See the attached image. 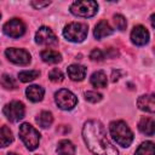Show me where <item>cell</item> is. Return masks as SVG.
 <instances>
[{
    "label": "cell",
    "mask_w": 155,
    "mask_h": 155,
    "mask_svg": "<svg viewBox=\"0 0 155 155\" xmlns=\"http://www.w3.org/2000/svg\"><path fill=\"white\" fill-rule=\"evenodd\" d=\"M41 58H42L44 62L51 63V64L59 63V62L62 61L61 53H58V52L54 51V50H44V51L41 52Z\"/></svg>",
    "instance_id": "d6986e66"
},
{
    "label": "cell",
    "mask_w": 155,
    "mask_h": 155,
    "mask_svg": "<svg viewBox=\"0 0 155 155\" xmlns=\"http://www.w3.org/2000/svg\"><path fill=\"white\" fill-rule=\"evenodd\" d=\"M35 41L39 45H45V46H54L58 44V39L54 35V33L47 28V27H41L35 34Z\"/></svg>",
    "instance_id": "30bf717a"
},
{
    "label": "cell",
    "mask_w": 155,
    "mask_h": 155,
    "mask_svg": "<svg viewBox=\"0 0 155 155\" xmlns=\"http://www.w3.org/2000/svg\"><path fill=\"white\" fill-rule=\"evenodd\" d=\"M0 84H1L2 87L7 88V90H13V88L17 87V82H16L15 79H13L11 75H8V74H4V75L1 76Z\"/></svg>",
    "instance_id": "cb8c5ba5"
},
{
    "label": "cell",
    "mask_w": 155,
    "mask_h": 155,
    "mask_svg": "<svg viewBox=\"0 0 155 155\" xmlns=\"http://www.w3.org/2000/svg\"><path fill=\"white\" fill-rule=\"evenodd\" d=\"M109 131L113 139L121 147H128L133 140V133L131 128L124 121H113L109 125Z\"/></svg>",
    "instance_id": "7a4b0ae2"
},
{
    "label": "cell",
    "mask_w": 155,
    "mask_h": 155,
    "mask_svg": "<svg viewBox=\"0 0 155 155\" xmlns=\"http://www.w3.org/2000/svg\"><path fill=\"white\" fill-rule=\"evenodd\" d=\"M7 155H17V154H16V153H8Z\"/></svg>",
    "instance_id": "4dcf8cb0"
},
{
    "label": "cell",
    "mask_w": 155,
    "mask_h": 155,
    "mask_svg": "<svg viewBox=\"0 0 155 155\" xmlns=\"http://www.w3.org/2000/svg\"><path fill=\"white\" fill-rule=\"evenodd\" d=\"M113 21H114L115 27H116L119 30H125V29H126L127 22H126V18H125L122 15H115Z\"/></svg>",
    "instance_id": "484cf974"
},
{
    "label": "cell",
    "mask_w": 155,
    "mask_h": 155,
    "mask_svg": "<svg viewBox=\"0 0 155 155\" xmlns=\"http://www.w3.org/2000/svg\"><path fill=\"white\" fill-rule=\"evenodd\" d=\"M50 4H51L50 1H44V2H40V1H31V2H30V5H31L33 7H35V8H42V7L48 6Z\"/></svg>",
    "instance_id": "f1b7e54d"
},
{
    "label": "cell",
    "mask_w": 155,
    "mask_h": 155,
    "mask_svg": "<svg viewBox=\"0 0 155 155\" xmlns=\"http://www.w3.org/2000/svg\"><path fill=\"white\" fill-rule=\"evenodd\" d=\"M138 128L142 133H144L147 136H154V132H155L154 119L153 117H142L138 124Z\"/></svg>",
    "instance_id": "2e32d148"
},
{
    "label": "cell",
    "mask_w": 155,
    "mask_h": 155,
    "mask_svg": "<svg viewBox=\"0 0 155 155\" xmlns=\"http://www.w3.org/2000/svg\"><path fill=\"white\" fill-rule=\"evenodd\" d=\"M75 145L68 139L61 140L57 145V153L59 155H75Z\"/></svg>",
    "instance_id": "ac0fdd59"
},
{
    "label": "cell",
    "mask_w": 155,
    "mask_h": 155,
    "mask_svg": "<svg viewBox=\"0 0 155 155\" xmlns=\"http://www.w3.org/2000/svg\"><path fill=\"white\" fill-rule=\"evenodd\" d=\"M44 93H45L44 88L39 85H31L25 90V94L28 99L31 102H40L44 98Z\"/></svg>",
    "instance_id": "9a60e30c"
},
{
    "label": "cell",
    "mask_w": 155,
    "mask_h": 155,
    "mask_svg": "<svg viewBox=\"0 0 155 155\" xmlns=\"http://www.w3.org/2000/svg\"><path fill=\"white\" fill-rule=\"evenodd\" d=\"M98 11V4L96 1L85 0V1H75L70 6V12L79 17H92Z\"/></svg>",
    "instance_id": "5b68a950"
},
{
    "label": "cell",
    "mask_w": 155,
    "mask_h": 155,
    "mask_svg": "<svg viewBox=\"0 0 155 155\" xmlns=\"http://www.w3.org/2000/svg\"><path fill=\"white\" fill-rule=\"evenodd\" d=\"M36 122L39 124V126H41L42 128H47L52 125L53 122V116L50 111H41L38 117H36Z\"/></svg>",
    "instance_id": "44dd1931"
},
{
    "label": "cell",
    "mask_w": 155,
    "mask_h": 155,
    "mask_svg": "<svg viewBox=\"0 0 155 155\" xmlns=\"http://www.w3.org/2000/svg\"><path fill=\"white\" fill-rule=\"evenodd\" d=\"M137 105L140 110L154 113L155 111V103H154V94H145L140 96L137 101Z\"/></svg>",
    "instance_id": "7c38bea8"
},
{
    "label": "cell",
    "mask_w": 155,
    "mask_h": 155,
    "mask_svg": "<svg viewBox=\"0 0 155 155\" xmlns=\"http://www.w3.org/2000/svg\"><path fill=\"white\" fill-rule=\"evenodd\" d=\"M4 114L5 116L12 121V122H17L19 121L21 119L24 117V114H25V108H24V104L19 101H12L10 103H7L5 107H4Z\"/></svg>",
    "instance_id": "52a82bcc"
},
{
    "label": "cell",
    "mask_w": 155,
    "mask_h": 155,
    "mask_svg": "<svg viewBox=\"0 0 155 155\" xmlns=\"http://www.w3.org/2000/svg\"><path fill=\"white\" fill-rule=\"evenodd\" d=\"M48 79H50L52 82H62L63 79H64V75H63V73H62L59 69L54 68V69H52V70L48 73Z\"/></svg>",
    "instance_id": "d4e9b609"
},
{
    "label": "cell",
    "mask_w": 155,
    "mask_h": 155,
    "mask_svg": "<svg viewBox=\"0 0 155 155\" xmlns=\"http://www.w3.org/2000/svg\"><path fill=\"white\" fill-rule=\"evenodd\" d=\"M114 33V29L109 25V23L107 22V21H101V22H98L97 23V25H96V28H94V31H93V34H94V38L96 39H103V38H105V36H108V35H111Z\"/></svg>",
    "instance_id": "4fadbf2b"
},
{
    "label": "cell",
    "mask_w": 155,
    "mask_h": 155,
    "mask_svg": "<svg viewBox=\"0 0 155 155\" xmlns=\"http://www.w3.org/2000/svg\"><path fill=\"white\" fill-rule=\"evenodd\" d=\"M4 33L10 38H19L25 33V25L19 18H12L4 24Z\"/></svg>",
    "instance_id": "9c48e42d"
},
{
    "label": "cell",
    "mask_w": 155,
    "mask_h": 155,
    "mask_svg": "<svg viewBox=\"0 0 155 155\" xmlns=\"http://www.w3.org/2000/svg\"><path fill=\"white\" fill-rule=\"evenodd\" d=\"M90 58H91L92 61L101 62V61L104 59V53H103V51H101V50H98V48H94V50L90 53Z\"/></svg>",
    "instance_id": "83f0119b"
},
{
    "label": "cell",
    "mask_w": 155,
    "mask_h": 155,
    "mask_svg": "<svg viewBox=\"0 0 155 155\" xmlns=\"http://www.w3.org/2000/svg\"><path fill=\"white\" fill-rule=\"evenodd\" d=\"M85 99L91 103H97L102 99V94L96 91H87V92H85Z\"/></svg>",
    "instance_id": "4316f807"
},
{
    "label": "cell",
    "mask_w": 155,
    "mask_h": 155,
    "mask_svg": "<svg viewBox=\"0 0 155 155\" xmlns=\"http://www.w3.org/2000/svg\"><path fill=\"white\" fill-rule=\"evenodd\" d=\"M54 101H56L57 105L63 110H71L78 103L76 96L73 92H70L69 90H65V88H62V90L56 92Z\"/></svg>",
    "instance_id": "8992f818"
},
{
    "label": "cell",
    "mask_w": 155,
    "mask_h": 155,
    "mask_svg": "<svg viewBox=\"0 0 155 155\" xmlns=\"http://www.w3.org/2000/svg\"><path fill=\"white\" fill-rule=\"evenodd\" d=\"M120 73H121L120 70H116V71H113V76H111L113 79H111V80H113L114 82H115L116 80H119V74H120Z\"/></svg>",
    "instance_id": "f546056e"
},
{
    "label": "cell",
    "mask_w": 155,
    "mask_h": 155,
    "mask_svg": "<svg viewBox=\"0 0 155 155\" xmlns=\"http://www.w3.org/2000/svg\"><path fill=\"white\" fill-rule=\"evenodd\" d=\"M134 155H154V143L153 142L142 143L136 150Z\"/></svg>",
    "instance_id": "7402d4cb"
},
{
    "label": "cell",
    "mask_w": 155,
    "mask_h": 155,
    "mask_svg": "<svg viewBox=\"0 0 155 155\" xmlns=\"http://www.w3.org/2000/svg\"><path fill=\"white\" fill-rule=\"evenodd\" d=\"M68 75L74 81H81L86 75V68L80 64H71L68 67Z\"/></svg>",
    "instance_id": "5bb4252c"
},
{
    "label": "cell",
    "mask_w": 155,
    "mask_h": 155,
    "mask_svg": "<svg viewBox=\"0 0 155 155\" xmlns=\"http://www.w3.org/2000/svg\"><path fill=\"white\" fill-rule=\"evenodd\" d=\"M13 142V134L12 131L7 126L0 127V147H7Z\"/></svg>",
    "instance_id": "ffe728a7"
},
{
    "label": "cell",
    "mask_w": 155,
    "mask_h": 155,
    "mask_svg": "<svg viewBox=\"0 0 155 155\" xmlns=\"http://www.w3.org/2000/svg\"><path fill=\"white\" fill-rule=\"evenodd\" d=\"M0 17H1V13H0Z\"/></svg>",
    "instance_id": "1f68e13d"
},
{
    "label": "cell",
    "mask_w": 155,
    "mask_h": 155,
    "mask_svg": "<svg viewBox=\"0 0 155 155\" xmlns=\"http://www.w3.org/2000/svg\"><path fill=\"white\" fill-rule=\"evenodd\" d=\"M82 137L87 148L94 155H119L117 149L108 140L105 128L99 121L90 120L85 122Z\"/></svg>",
    "instance_id": "6da1fadb"
},
{
    "label": "cell",
    "mask_w": 155,
    "mask_h": 155,
    "mask_svg": "<svg viewBox=\"0 0 155 155\" xmlns=\"http://www.w3.org/2000/svg\"><path fill=\"white\" fill-rule=\"evenodd\" d=\"M5 54L7 57L8 61H11L12 63L17 64V65H27L30 62V54L28 51L23 50V48H7L5 51Z\"/></svg>",
    "instance_id": "ba28073f"
},
{
    "label": "cell",
    "mask_w": 155,
    "mask_h": 155,
    "mask_svg": "<svg viewBox=\"0 0 155 155\" xmlns=\"http://www.w3.org/2000/svg\"><path fill=\"white\" fill-rule=\"evenodd\" d=\"M91 84H92V86H94L97 88H104V87H107L108 79H107L105 73L102 71V70L94 71L92 74V76H91Z\"/></svg>",
    "instance_id": "e0dca14e"
},
{
    "label": "cell",
    "mask_w": 155,
    "mask_h": 155,
    "mask_svg": "<svg viewBox=\"0 0 155 155\" xmlns=\"http://www.w3.org/2000/svg\"><path fill=\"white\" fill-rule=\"evenodd\" d=\"M88 33V27L85 23H78V22H71L67 24L63 29V35L65 36L67 40L71 42H81L86 39Z\"/></svg>",
    "instance_id": "3957f363"
},
{
    "label": "cell",
    "mask_w": 155,
    "mask_h": 155,
    "mask_svg": "<svg viewBox=\"0 0 155 155\" xmlns=\"http://www.w3.org/2000/svg\"><path fill=\"white\" fill-rule=\"evenodd\" d=\"M19 137L29 150H34L38 148L40 142V133L30 124L24 122L19 126Z\"/></svg>",
    "instance_id": "277c9868"
},
{
    "label": "cell",
    "mask_w": 155,
    "mask_h": 155,
    "mask_svg": "<svg viewBox=\"0 0 155 155\" xmlns=\"http://www.w3.org/2000/svg\"><path fill=\"white\" fill-rule=\"evenodd\" d=\"M131 40L137 46H143L149 41V33L145 27L136 25L131 31Z\"/></svg>",
    "instance_id": "8fae6325"
},
{
    "label": "cell",
    "mask_w": 155,
    "mask_h": 155,
    "mask_svg": "<svg viewBox=\"0 0 155 155\" xmlns=\"http://www.w3.org/2000/svg\"><path fill=\"white\" fill-rule=\"evenodd\" d=\"M39 75H40L39 70H24V71L18 73V79L22 82H29V81H33L34 79L39 78Z\"/></svg>",
    "instance_id": "603a6c76"
}]
</instances>
